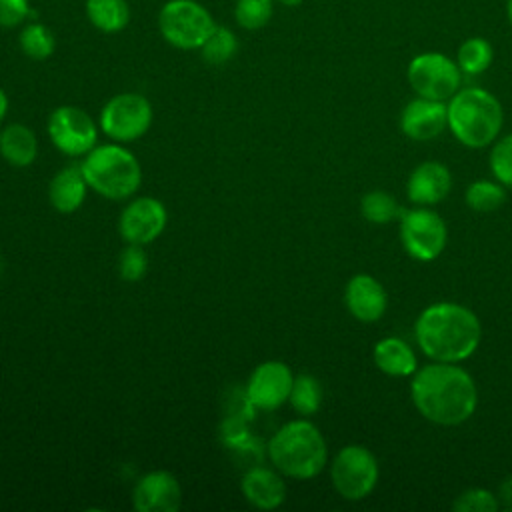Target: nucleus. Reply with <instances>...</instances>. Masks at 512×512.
I'll use <instances>...</instances> for the list:
<instances>
[{"instance_id":"f257e3e1","label":"nucleus","mask_w":512,"mask_h":512,"mask_svg":"<svg viewBox=\"0 0 512 512\" xmlns=\"http://www.w3.org/2000/svg\"><path fill=\"white\" fill-rule=\"evenodd\" d=\"M410 396L416 410L432 424L458 426L478 406L474 378L452 362H432L412 374Z\"/></svg>"},{"instance_id":"f03ea898","label":"nucleus","mask_w":512,"mask_h":512,"mask_svg":"<svg viewBox=\"0 0 512 512\" xmlns=\"http://www.w3.org/2000/svg\"><path fill=\"white\" fill-rule=\"evenodd\" d=\"M418 348L434 362L468 360L482 340L478 316L458 302H436L424 308L414 324Z\"/></svg>"},{"instance_id":"7ed1b4c3","label":"nucleus","mask_w":512,"mask_h":512,"mask_svg":"<svg viewBox=\"0 0 512 512\" xmlns=\"http://www.w3.org/2000/svg\"><path fill=\"white\" fill-rule=\"evenodd\" d=\"M268 456L284 476L308 480L324 470L328 448L318 426L308 420H292L270 438Z\"/></svg>"},{"instance_id":"20e7f679","label":"nucleus","mask_w":512,"mask_h":512,"mask_svg":"<svg viewBox=\"0 0 512 512\" xmlns=\"http://www.w3.org/2000/svg\"><path fill=\"white\" fill-rule=\"evenodd\" d=\"M502 122V104L484 88H460L448 100V128L468 148L492 144L500 134Z\"/></svg>"},{"instance_id":"39448f33","label":"nucleus","mask_w":512,"mask_h":512,"mask_svg":"<svg viewBox=\"0 0 512 512\" xmlns=\"http://www.w3.org/2000/svg\"><path fill=\"white\" fill-rule=\"evenodd\" d=\"M80 168L88 186L110 200L132 196L142 182V170L136 156L116 144L92 148Z\"/></svg>"},{"instance_id":"423d86ee","label":"nucleus","mask_w":512,"mask_h":512,"mask_svg":"<svg viewBox=\"0 0 512 512\" xmlns=\"http://www.w3.org/2000/svg\"><path fill=\"white\" fill-rule=\"evenodd\" d=\"M216 22L208 8L196 0H168L158 12L162 38L182 50H196L204 44Z\"/></svg>"},{"instance_id":"0eeeda50","label":"nucleus","mask_w":512,"mask_h":512,"mask_svg":"<svg viewBox=\"0 0 512 512\" xmlns=\"http://www.w3.org/2000/svg\"><path fill=\"white\" fill-rule=\"evenodd\" d=\"M378 460L360 444H348L340 448L330 464V478L334 490L346 500L366 498L378 482Z\"/></svg>"},{"instance_id":"6e6552de","label":"nucleus","mask_w":512,"mask_h":512,"mask_svg":"<svg viewBox=\"0 0 512 512\" xmlns=\"http://www.w3.org/2000/svg\"><path fill=\"white\" fill-rule=\"evenodd\" d=\"M408 84L416 96L448 102L462 84V70L456 60L442 52H422L414 56L406 70Z\"/></svg>"},{"instance_id":"1a4fd4ad","label":"nucleus","mask_w":512,"mask_h":512,"mask_svg":"<svg viewBox=\"0 0 512 512\" xmlns=\"http://www.w3.org/2000/svg\"><path fill=\"white\" fill-rule=\"evenodd\" d=\"M400 240L404 250L420 262L436 260L448 242V228L442 216L426 206L404 210L400 216Z\"/></svg>"},{"instance_id":"9d476101","label":"nucleus","mask_w":512,"mask_h":512,"mask_svg":"<svg viewBox=\"0 0 512 512\" xmlns=\"http://www.w3.org/2000/svg\"><path fill=\"white\" fill-rule=\"evenodd\" d=\"M152 124V106L148 98L136 92L112 96L100 112V128L118 142H130L146 134Z\"/></svg>"},{"instance_id":"9b49d317","label":"nucleus","mask_w":512,"mask_h":512,"mask_svg":"<svg viewBox=\"0 0 512 512\" xmlns=\"http://www.w3.org/2000/svg\"><path fill=\"white\" fill-rule=\"evenodd\" d=\"M48 134L58 150L68 156L88 154L98 138L94 120L76 106H58L48 118Z\"/></svg>"},{"instance_id":"f8f14e48","label":"nucleus","mask_w":512,"mask_h":512,"mask_svg":"<svg viewBox=\"0 0 512 512\" xmlns=\"http://www.w3.org/2000/svg\"><path fill=\"white\" fill-rule=\"evenodd\" d=\"M294 374L288 364L278 360L262 362L254 368L248 380V400L262 410H274L290 398Z\"/></svg>"},{"instance_id":"ddd939ff","label":"nucleus","mask_w":512,"mask_h":512,"mask_svg":"<svg viewBox=\"0 0 512 512\" xmlns=\"http://www.w3.org/2000/svg\"><path fill=\"white\" fill-rule=\"evenodd\" d=\"M166 226V208L160 200L142 196L130 202L120 214V234L128 244H148L156 240Z\"/></svg>"},{"instance_id":"4468645a","label":"nucleus","mask_w":512,"mask_h":512,"mask_svg":"<svg viewBox=\"0 0 512 512\" xmlns=\"http://www.w3.org/2000/svg\"><path fill=\"white\" fill-rule=\"evenodd\" d=\"M448 128V104L416 96L400 114V130L416 142H426L440 136Z\"/></svg>"},{"instance_id":"2eb2a0df","label":"nucleus","mask_w":512,"mask_h":512,"mask_svg":"<svg viewBox=\"0 0 512 512\" xmlns=\"http://www.w3.org/2000/svg\"><path fill=\"white\" fill-rule=\"evenodd\" d=\"M132 504L138 512H176L182 506L180 482L166 470L148 472L138 480Z\"/></svg>"},{"instance_id":"dca6fc26","label":"nucleus","mask_w":512,"mask_h":512,"mask_svg":"<svg viewBox=\"0 0 512 512\" xmlns=\"http://www.w3.org/2000/svg\"><path fill=\"white\" fill-rule=\"evenodd\" d=\"M344 302L348 312L364 322H376L384 316L388 308V294L380 280H376L370 274H356L348 280L344 290Z\"/></svg>"},{"instance_id":"f3484780","label":"nucleus","mask_w":512,"mask_h":512,"mask_svg":"<svg viewBox=\"0 0 512 512\" xmlns=\"http://www.w3.org/2000/svg\"><path fill=\"white\" fill-rule=\"evenodd\" d=\"M452 188V174L448 166L438 160L418 164L406 182V192L416 206H434L442 202Z\"/></svg>"},{"instance_id":"a211bd4d","label":"nucleus","mask_w":512,"mask_h":512,"mask_svg":"<svg viewBox=\"0 0 512 512\" xmlns=\"http://www.w3.org/2000/svg\"><path fill=\"white\" fill-rule=\"evenodd\" d=\"M242 494L252 506L260 510H274L286 498V484L276 472L256 466L244 474Z\"/></svg>"},{"instance_id":"6ab92c4d","label":"nucleus","mask_w":512,"mask_h":512,"mask_svg":"<svg viewBox=\"0 0 512 512\" xmlns=\"http://www.w3.org/2000/svg\"><path fill=\"white\" fill-rule=\"evenodd\" d=\"M86 186L88 182L82 174V168L66 166L50 180V188H48L50 204L62 214H72L82 206L86 196Z\"/></svg>"},{"instance_id":"aec40b11","label":"nucleus","mask_w":512,"mask_h":512,"mask_svg":"<svg viewBox=\"0 0 512 512\" xmlns=\"http://www.w3.org/2000/svg\"><path fill=\"white\" fill-rule=\"evenodd\" d=\"M372 356H374L376 368L386 376L402 378V376H412L418 370V362L412 346L396 336H388L376 342Z\"/></svg>"},{"instance_id":"412c9836","label":"nucleus","mask_w":512,"mask_h":512,"mask_svg":"<svg viewBox=\"0 0 512 512\" xmlns=\"http://www.w3.org/2000/svg\"><path fill=\"white\" fill-rule=\"evenodd\" d=\"M0 154L12 166H30L38 154L34 132L24 124H8L0 132Z\"/></svg>"},{"instance_id":"4be33fe9","label":"nucleus","mask_w":512,"mask_h":512,"mask_svg":"<svg viewBox=\"0 0 512 512\" xmlns=\"http://www.w3.org/2000/svg\"><path fill=\"white\" fill-rule=\"evenodd\" d=\"M86 16L96 30L114 34L128 26L130 6L126 0H86Z\"/></svg>"},{"instance_id":"5701e85b","label":"nucleus","mask_w":512,"mask_h":512,"mask_svg":"<svg viewBox=\"0 0 512 512\" xmlns=\"http://www.w3.org/2000/svg\"><path fill=\"white\" fill-rule=\"evenodd\" d=\"M494 60V48L492 44L482 36L466 38L456 52V64L462 70V74L476 76L490 68Z\"/></svg>"},{"instance_id":"b1692460","label":"nucleus","mask_w":512,"mask_h":512,"mask_svg":"<svg viewBox=\"0 0 512 512\" xmlns=\"http://www.w3.org/2000/svg\"><path fill=\"white\" fill-rule=\"evenodd\" d=\"M360 212L364 220L372 224H388L392 220H400L404 208L396 202V198L384 190L366 192L360 200Z\"/></svg>"},{"instance_id":"393cba45","label":"nucleus","mask_w":512,"mask_h":512,"mask_svg":"<svg viewBox=\"0 0 512 512\" xmlns=\"http://www.w3.org/2000/svg\"><path fill=\"white\" fill-rule=\"evenodd\" d=\"M18 42L20 50L32 60H46L56 50V38L42 22H28L20 32Z\"/></svg>"},{"instance_id":"a878e982","label":"nucleus","mask_w":512,"mask_h":512,"mask_svg":"<svg viewBox=\"0 0 512 512\" xmlns=\"http://www.w3.org/2000/svg\"><path fill=\"white\" fill-rule=\"evenodd\" d=\"M198 50L202 52V58L208 64L220 66V64H226L230 58H234V54L238 52V38L230 28L216 24Z\"/></svg>"},{"instance_id":"bb28decb","label":"nucleus","mask_w":512,"mask_h":512,"mask_svg":"<svg viewBox=\"0 0 512 512\" xmlns=\"http://www.w3.org/2000/svg\"><path fill=\"white\" fill-rule=\"evenodd\" d=\"M290 404L302 416H312L318 412L322 404V386L310 374L294 376V384L290 390Z\"/></svg>"},{"instance_id":"cd10ccee","label":"nucleus","mask_w":512,"mask_h":512,"mask_svg":"<svg viewBox=\"0 0 512 512\" xmlns=\"http://www.w3.org/2000/svg\"><path fill=\"white\" fill-rule=\"evenodd\" d=\"M464 200L474 212H494L504 204L506 192L500 182L476 180L466 188Z\"/></svg>"},{"instance_id":"c85d7f7f","label":"nucleus","mask_w":512,"mask_h":512,"mask_svg":"<svg viewBox=\"0 0 512 512\" xmlns=\"http://www.w3.org/2000/svg\"><path fill=\"white\" fill-rule=\"evenodd\" d=\"M274 12V0H236L234 18L236 24L246 30L264 28Z\"/></svg>"},{"instance_id":"c756f323","label":"nucleus","mask_w":512,"mask_h":512,"mask_svg":"<svg viewBox=\"0 0 512 512\" xmlns=\"http://www.w3.org/2000/svg\"><path fill=\"white\" fill-rule=\"evenodd\" d=\"M452 508L456 512H494L500 508V502L496 494L486 488H468L456 496Z\"/></svg>"},{"instance_id":"7c9ffc66","label":"nucleus","mask_w":512,"mask_h":512,"mask_svg":"<svg viewBox=\"0 0 512 512\" xmlns=\"http://www.w3.org/2000/svg\"><path fill=\"white\" fill-rule=\"evenodd\" d=\"M490 170L504 186H512V134L500 138L490 150Z\"/></svg>"},{"instance_id":"2f4dec72","label":"nucleus","mask_w":512,"mask_h":512,"mask_svg":"<svg viewBox=\"0 0 512 512\" xmlns=\"http://www.w3.org/2000/svg\"><path fill=\"white\" fill-rule=\"evenodd\" d=\"M148 268V258L146 252L142 250V244H130L118 260V272L124 280L128 282H136L144 276Z\"/></svg>"},{"instance_id":"473e14b6","label":"nucleus","mask_w":512,"mask_h":512,"mask_svg":"<svg viewBox=\"0 0 512 512\" xmlns=\"http://www.w3.org/2000/svg\"><path fill=\"white\" fill-rule=\"evenodd\" d=\"M32 16L30 0H0V28H16Z\"/></svg>"},{"instance_id":"72a5a7b5","label":"nucleus","mask_w":512,"mask_h":512,"mask_svg":"<svg viewBox=\"0 0 512 512\" xmlns=\"http://www.w3.org/2000/svg\"><path fill=\"white\" fill-rule=\"evenodd\" d=\"M496 498H498L500 506H504L506 510H512V476L504 478V482L498 488Z\"/></svg>"},{"instance_id":"f704fd0d","label":"nucleus","mask_w":512,"mask_h":512,"mask_svg":"<svg viewBox=\"0 0 512 512\" xmlns=\"http://www.w3.org/2000/svg\"><path fill=\"white\" fill-rule=\"evenodd\" d=\"M6 112H8V96H6V92L0 88V120L6 116Z\"/></svg>"},{"instance_id":"c9c22d12","label":"nucleus","mask_w":512,"mask_h":512,"mask_svg":"<svg viewBox=\"0 0 512 512\" xmlns=\"http://www.w3.org/2000/svg\"><path fill=\"white\" fill-rule=\"evenodd\" d=\"M274 2H280L282 6H288V8H294V6H300L304 0H274Z\"/></svg>"},{"instance_id":"e433bc0d","label":"nucleus","mask_w":512,"mask_h":512,"mask_svg":"<svg viewBox=\"0 0 512 512\" xmlns=\"http://www.w3.org/2000/svg\"><path fill=\"white\" fill-rule=\"evenodd\" d=\"M506 18H508V22L512 26V0H506Z\"/></svg>"}]
</instances>
